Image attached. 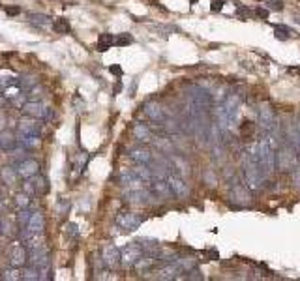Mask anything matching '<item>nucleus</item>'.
<instances>
[{
    "mask_svg": "<svg viewBox=\"0 0 300 281\" xmlns=\"http://www.w3.org/2000/svg\"><path fill=\"white\" fill-rule=\"evenodd\" d=\"M244 176H246V184L248 188L257 191V189H261L265 186V180H267V173H265V169L261 167V163H259V157H257L255 150L251 148L248 157H246L244 162Z\"/></svg>",
    "mask_w": 300,
    "mask_h": 281,
    "instance_id": "nucleus-1",
    "label": "nucleus"
},
{
    "mask_svg": "<svg viewBox=\"0 0 300 281\" xmlns=\"http://www.w3.org/2000/svg\"><path fill=\"white\" fill-rule=\"evenodd\" d=\"M253 150H255L257 157H259V163H261V167L265 169L267 176L268 174H272L274 169H276V150H274V146H272V140L263 137L261 140H257L255 145H253Z\"/></svg>",
    "mask_w": 300,
    "mask_h": 281,
    "instance_id": "nucleus-2",
    "label": "nucleus"
},
{
    "mask_svg": "<svg viewBox=\"0 0 300 281\" xmlns=\"http://www.w3.org/2000/svg\"><path fill=\"white\" fill-rule=\"evenodd\" d=\"M236 116H238V97L235 94L225 97V102L218 107V124L219 130H229L235 124Z\"/></svg>",
    "mask_w": 300,
    "mask_h": 281,
    "instance_id": "nucleus-3",
    "label": "nucleus"
},
{
    "mask_svg": "<svg viewBox=\"0 0 300 281\" xmlns=\"http://www.w3.org/2000/svg\"><path fill=\"white\" fill-rule=\"evenodd\" d=\"M190 105H191V114L193 116H201L212 107V94L208 92L207 88L203 87H193L190 90Z\"/></svg>",
    "mask_w": 300,
    "mask_h": 281,
    "instance_id": "nucleus-4",
    "label": "nucleus"
},
{
    "mask_svg": "<svg viewBox=\"0 0 300 281\" xmlns=\"http://www.w3.org/2000/svg\"><path fill=\"white\" fill-rule=\"evenodd\" d=\"M21 111H23V114H27V116L36 118V120H51L53 118V111H51V107L44 105L42 102H34V99L23 103Z\"/></svg>",
    "mask_w": 300,
    "mask_h": 281,
    "instance_id": "nucleus-5",
    "label": "nucleus"
},
{
    "mask_svg": "<svg viewBox=\"0 0 300 281\" xmlns=\"http://www.w3.org/2000/svg\"><path fill=\"white\" fill-rule=\"evenodd\" d=\"M145 251H143L141 244L139 242H133V244H128L122 251H120V265L124 266V268H133L137 265V260L141 259Z\"/></svg>",
    "mask_w": 300,
    "mask_h": 281,
    "instance_id": "nucleus-6",
    "label": "nucleus"
},
{
    "mask_svg": "<svg viewBox=\"0 0 300 281\" xmlns=\"http://www.w3.org/2000/svg\"><path fill=\"white\" fill-rule=\"evenodd\" d=\"M143 222H145V216H139L135 212H120L118 216H116V225L122 231H128V233L141 227Z\"/></svg>",
    "mask_w": 300,
    "mask_h": 281,
    "instance_id": "nucleus-7",
    "label": "nucleus"
},
{
    "mask_svg": "<svg viewBox=\"0 0 300 281\" xmlns=\"http://www.w3.org/2000/svg\"><path fill=\"white\" fill-rule=\"evenodd\" d=\"M27 263H28L27 246H23V244H13V246H10V251H8V265L23 268Z\"/></svg>",
    "mask_w": 300,
    "mask_h": 281,
    "instance_id": "nucleus-8",
    "label": "nucleus"
},
{
    "mask_svg": "<svg viewBox=\"0 0 300 281\" xmlns=\"http://www.w3.org/2000/svg\"><path fill=\"white\" fill-rule=\"evenodd\" d=\"M276 162H278L282 171H293V167L296 165V154L295 148L291 145H285L279 148V152L276 154Z\"/></svg>",
    "mask_w": 300,
    "mask_h": 281,
    "instance_id": "nucleus-9",
    "label": "nucleus"
},
{
    "mask_svg": "<svg viewBox=\"0 0 300 281\" xmlns=\"http://www.w3.org/2000/svg\"><path fill=\"white\" fill-rule=\"evenodd\" d=\"M102 263L109 270H115V268L120 266V249L116 248L115 244H105L104 246V249H102Z\"/></svg>",
    "mask_w": 300,
    "mask_h": 281,
    "instance_id": "nucleus-10",
    "label": "nucleus"
},
{
    "mask_svg": "<svg viewBox=\"0 0 300 281\" xmlns=\"http://www.w3.org/2000/svg\"><path fill=\"white\" fill-rule=\"evenodd\" d=\"M47 189H49L47 180H45L44 176H39V174H34V176L27 178V182H25V191H27L30 197H34V195H45L47 193Z\"/></svg>",
    "mask_w": 300,
    "mask_h": 281,
    "instance_id": "nucleus-11",
    "label": "nucleus"
},
{
    "mask_svg": "<svg viewBox=\"0 0 300 281\" xmlns=\"http://www.w3.org/2000/svg\"><path fill=\"white\" fill-rule=\"evenodd\" d=\"M259 122H261L263 130L265 131H274L278 126V116L270 105H261L259 109Z\"/></svg>",
    "mask_w": 300,
    "mask_h": 281,
    "instance_id": "nucleus-12",
    "label": "nucleus"
},
{
    "mask_svg": "<svg viewBox=\"0 0 300 281\" xmlns=\"http://www.w3.org/2000/svg\"><path fill=\"white\" fill-rule=\"evenodd\" d=\"M229 197H231V200H233L236 206H248L251 203V197H250V191H248V188H246V186H242V184H238V182H235V184L231 186Z\"/></svg>",
    "mask_w": 300,
    "mask_h": 281,
    "instance_id": "nucleus-13",
    "label": "nucleus"
},
{
    "mask_svg": "<svg viewBox=\"0 0 300 281\" xmlns=\"http://www.w3.org/2000/svg\"><path fill=\"white\" fill-rule=\"evenodd\" d=\"M167 182L171 186V191H173V197L176 199H186L190 195V186L186 184L184 178H180L178 174H169L167 176Z\"/></svg>",
    "mask_w": 300,
    "mask_h": 281,
    "instance_id": "nucleus-14",
    "label": "nucleus"
},
{
    "mask_svg": "<svg viewBox=\"0 0 300 281\" xmlns=\"http://www.w3.org/2000/svg\"><path fill=\"white\" fill-rule=\"evenodd\" d=\"M15 169L19 178H30V176L39 173V163L34 157H27V159H21V162L17 163Z\"/></svg>",
    "mask_w": 300,
    "mask_h": 281,
    "instance_id": "nucleus-15",
    "label": "nucleus"
},
{
    "mask_svg": "<svg viewBox=\"0 0 300 281\" xmlns=\"http://www.w3.org/2000/svg\"><path fill=\"white\" fill-rule=\"evenodd\" d=\"M152 199V193H148L145 188H133L126 191V200L131 205H147Z\"/></svg>",
    "mask_w": 300,
    "mask_h": 281,
    "instance_id": "nucleus-16",
    "label": "nucleus"
},
{
    "mask_svg": "<svg viewBox=\"0 0 300 281\" xmlns=\"http://www.w3.org/2000/svg\"><path fill=\"white\" fill-rule=\"evenodd\" d=\"M39 133H42V126H39V122L36 118L25 120V122H21V124L17 126V139L19 137H28V135L39 137Z\"/></svg>",
    "mask_w": 300,
    "mask_h": 281,
    "instance_id": "nucleus-17",
    "label": "nucleus"
},
{
    "mask_svg": "<svg viewBox=\"0 0 300 281\" xmlns=\"http://www.w3.org/2000/svg\"><path fill=\"white\" fill-rule=\"evenodd\" d=\"M145 109V114H147L148 118L152 120V122H158V124H164L165 122V111L162 109V105L156 102H148L143 105Z\"/></svg>",
    "mask_w": 300,
    "mask_h": 281,
    "instance_id": "nucleus-18",
    "label": "nucleus"
},
{
    "mask_svg": "<svg viewBox=\"0 0 300 281\" xmlns=\"http://www.w3.org/2000/svg\"><path fill=\"white\" fill-rule=\"evenodd\" d=\"M150 191H152L154 197H158V199H169L173 197V191H171V186L167 180L164 178H156L150 184Z\"/></svg>",
    "mask_w": 300,
    "mask_h": 281,
    "instance_id": "nucleus-19",
    "label": "nucleus"
},
{
    "mask_svg": "<svg viewBox=\"0 0 300 281\" xmlns=\"http://www.w3.org/2000/svg\"><path fill=\"white\" fill-rule=\"evenodd\" d=\"M156 274H158V276H156L158 279H176V277H180V274H184V272H182V268L176 265V260H175V263H167L165 266L158 268Z\"/></svg>",
    "mask_w": 300,
    "mask_h": 281,
    "instance_id": "nucleus-20",
    "label": "nucleus"
},
{
    "mask_svg": "<svg viewBox=\"0 0 300 281\" xmlns=\"http://www.w3.org/2000/svg\"><path fill=\"white\" fill-rule=\"evenodd\" d=\"M120 184L122 186H126L128 189H133V188H143V182L139 176H137V173L133 171V169H124L122 173H120Z\"/></svg>",
    "mask_w": 300,
    "mask_h": 281,
    "instance_id": "nucleus-21",
    "label": "nucleus"
},
{
    "mask_svg": "<svg viewBox=\"0 0 300 281\" xmlns=\"http://www.w3.org/2000/svg\"><path fill=\"white\" fill-rule=\"evenodd\" d=\"M13 85H19V75L11 70H0V94L6 92Z\"/></svg>",
    "mask_w": 300,
    "mask_h": 281,
    "instance_id": "nucleus-22",
    "label": "nucleus"
},
{
    "mask_svg": "<svg viewBox=\"0 0 300 281\" xmlns=\"http://www.w3.org/2000/svg\"><path fill=\"white\" fill-rule=\"evenodd\" d=\"M27 229L32 234L44 233V229H45V217H44V214H42V212H32V214H30V219H28Z\"/></svg>",
    "mask_w": 300,
    "mask_h": 281,
    "instance_id": "nucleus-23",
    "label": "nucleus"
},
{
    "mask_svg": "<svg viewBox=\"0 0 300 281\" xmlns=\"http://www.w3.org/2000/svg\"><path fill=\"white\" fill-rule=\"evenodd\" d=\"M28 23H30L34 28H38V30H49V28H53L51 17L45 15V13H32V15L28 17Z\"/></svg>",
    "mask_w": 300,
    "mask_h": 281,
    "instance_id": "nucleus-24",
    "label": "nucleus"
},
{
    "mask_svg": "<svg viewBox=\"0 0 300 281\" xmlns=\"http://www.w3.org/2000/svg\"><path fill=\"white\" fill-rule=\"evenodd\" d=\"M0 180H2V184L10 186V188H13V186L19 184V174H17V169L15 167H2L0 169Z\"/></svg>",
    "mask_w": 300,
    "mask_h": 281,
    "instance_id": "nucleus-25",
    "label": "nucleus"
},
{
    "mask_svg": "<svg viewBox=\"0 0 300 281\" xmlns=\"http://www.w3.org/2000/svg\"><path fill=\"white\" fill-rule=\"evenodd\" d=\"M130 157L137 165H150V162H152V152L147 150V148H133L130 152Z\"/></svg>",
    "mask_w": 300,
    "mask_h": 281,
    "instance_id": "nucleus-26",
    "label": "nucleus"
},
{
    "mask_svg": "<svg viewBox=\"0 0 300 281\" xmlns=\"http://www.w3.org/2000/svg\"><path fill=\"white\" fill-rule=\"evenodd\" d=\"M133 135H135L137 140H141V143H148V140H152V131L150 128L145 124H135L133 126Z\"/></svg>",
    "mask_w": 300,
    "mask_h": 281,
    "instance_id": "nucleus-27",
    "label": "nucleus"
},
{
    "mask_svg": "<svg viewBox=\"0 0 300 281\" xmlns=\"http://www.w3.org/2000/svg\"><path fill=\"white\" fill-rule=\"evenodd\" d=\"M15 145H17V139L11 135L10 131H2V133H0V150L11 152L15 148Z\"/></svg>",
    "mask_w": 300,
    "mask_h": 281,
    "instance_id": "nucleus-28",
    "label": "nucleus"
},
{
    "mask_svg": "<svg viewBox=\"0 0 300 281\" xmlns=\"http://www.w3.org/2000/svg\"><path fill=\"white\" fill-rule=\"evenodd\" d=\"M0 279H6V281L23 279V268H17V266H8V268H2V276H0Z\"/></svg>",
    "mask_w": 300,
    "mask_h": 281,
    "instance_id": "nucleus-29",
    "label": "nucleus"
},
{
    "mask_svg": "<svg viewBox=\"0 0 300 281\" xmlns=\"http://www.w3.org/2000/svg\"><path fill=\"white\" fill-rule=\"evenodd\" d=\"M115 45V36L109 32H104V34H99V38H98V45H96V49H98L99 53H105L107 49H111Z\"/></svg>",
    "mask_w": 300,
    "mask_h": 281,
    "instance_id": "nucleus-30",
    "label": "nucleus"
},
{
    "mask_svg": "<svg viewBox=\"0 0 300 281\" xmlns=\"http://www.w3.org/2000/svg\"><path fill=\"white\" fill-rule=\"evenodd\" d=\"M53 30H55L56 34H70L71 32V27H70V23H68V19H64V17H58V19H55V21H53Z\"/></svg>",
    "mask_w": 300,
    "mask_h": 281,
    "instance_id": "nucleus-31",
    "label": "nucleus"
},
{
    "mask_svg": "<svg viewBox=\"0 0 300 281\" xmlns=\"http://www.w3.org/2000/svg\"><path fill=\"white\" fill-rule=\"evenodd\" d=\"M19 85H21V88L25 92H28L34 87H38V79H36V75H21L19 77Z\"/></svg>",
    "mask_w": 300,
    "mask_h": 281,
    "instance_id": "nucleus-32",
    "label": "nucleus"
},
{
    "mask_svg": "<svg viewBox=\"0 0 300 281\" xmlns=\"http://www.w3.org/2000/svg\"><path fill=\"white\" fill-rule=\"evenodd\" d=\"M39 279V270L36 268V266H28V268H25L23 266V281H38Z\"/></svg>",
    "mask_w": 300,
    "mask_h": 281,
    "instance_id": "nucleus-33",
    "label": "nucleus"
},
{
    "mask_svg": "<svg viewBox=\"0 0 300 281\" xmlns=\"http://www.w3.org/2000/svg\"><path fill=\"white\" fill-rule=\"evenodd\" d=\"M13 203H15V206L19 210H21V208H28V205H30V195H28L27 191H21V193L15 195Z\"/></svg>",
    "mask_w": 300,
    "mask_h": 281,
    "instance_id": "nucleus-34",
    "label": "nucleus"
},
{
    "mask_svg": "<svg viewBox=\"0 0 300 281\" xmlns=\"http://www.w3.org/2000/svg\"><path fill=\"white\" fill-rule=\"evenodd\" d=\"M19 143H21L25 148H30V150H32V148H38L42 140L36 135H28V137H19Z\"/></svg>",
    "mask_w": 300,
    "mask_h": 281,
    "instance_id": "nucleus-35",
    "label": "nucleus"
},
{
    "mask_svg": "<svg viewBox=\"0 0 300 281\" xmlns=\"http://www.w3.org/2000/svg\"><path fill=\"white\" fill-rule=\"evenodd\" d=\"M70 208H71L70 199H60L58 203H56L55 214H56V216H58V217H62V216H66V214L70 212Z\"/></svg>",
    "mask_w": 300,
    "mask_h": 281,
    "instance_id": "nucleus-36",
    "label": "nucleus"
},
{
    "mask_svg": "<svg viewBox=\"0 0 300 281\" xmlns=\"http://www.w3.org/2000/svg\"><path fill=\"white\" fill-rule=\"evenodd\" d=\"M30 214L32 212H28V208H21L19 214H17V227H27L28 225V219H30Z\"/></svg>",
    "mask_w": 300,
    "mask_h": 281,
    "instance_id": "nucleus-37",
    "label": "nucleus"
},
{
    "mask_svg": "<svg viewBox=\"0 0 300 281\" xmlns=\"http://www.w3.org/2000/svg\"><path fill=\"white\" fill-rule=\"evenodd\" d=\"M251 135H253V124L251 122H242V126H240V137L242 139H250Z\"/></svg>",
    "mask_w": 300,
    "mask_h": 281,
    "instance_id": "nucleus-38",
    "label": "nucleus"
},
{
    "mask_svg": "<svg viewBox=\"0 0 300 281\" xmlns=\"http://www.w3.org/2000/svg\"><path fill=\"white\" fill-rule=\"evenodd\" d=\"M15 225H13V223L10 222V219H4V222H2V234H4V236H15Z\"/></svg>",
    "mask_w": 300,
    "mask_h": 281,
    "instance_id": "nucleus-39",
    "label": "nucleus"
},
{
    "mask_svg": "<svg viewBox=\"0 0 300 281\" xmlns=\"http://www.w3.org/2000/svg\"><path fill=\"white\" fill-rule=\"evenodd\" d=\"M293 143H295L296 150L300 152V116L295 120V124H293Z\"/></svg>",
    "mask_w": 300,
    "mask_h": 281,
    "instance_id": "nucleus-40",
    "label": "nucleus"
},
{
    "mask_svg": "<svg viewBox=\"0 0 300 281\" xmlns=\"http://www.w3.org/2000/svg\"><path fill=\"white\" fill-rule=\"evenodd\" d=\"M131 44H133V38H131L130 34H120V36L115 38V45H118V47H126V45Z\"/></svg>",
    "mask_w": 300,
    "mask_h": 281,
    "instance_id": "nucleus-41",
    "label": "nucleus"
},
{
    "mask_svg": "<svg viewBox=\"0 0 300 281\" xmlns=\"http://www.w3.org/2000/svg\"><path fill=\"white\" fill-rule=\"evenodd\" d=\"M66 234L71 238H79V234H81V231H79V225H75V223H68L66 225Z\"/></svg>",
    "mask_w": 300,
    "mask_h": 281,
    "instance_id": "nucleus-42",
    "label": "nucleus"
},
{
    "mask_svg": "<svg viewBox=\"0 0 300 281\" xmlns=\"http://www.w3.org/2000/svg\"><path fill=\"white\" fill-rule=\"evenodd\" d=\"M276 38L282 39V42H285V39H289V28L287 27H276Z\"/></svg>",
    "mask_w": 300,
    "mask_h": 281,
    "instance_id": "nucleus-43",
    "label": "nucleus"
},
{
    "mask_svg": "<svg viewBox=\"0 0 300 281\" xmlns=\"http://www.w3.org/2000/svg\"><path fill=\"white\" fill-rule=\"evenodd\" d=\"M293 182H295L296 188H300V165L298 163L293 167Z\"/></svg>",
    "mask_w": 300,
    "mask_h": 281,
    "instance_id": "nucleus-44",
    "label": "nucleus"
},
{
    "mask_svg": "<svg viewBox=\"0 0 300 281\" xmlns=\"http://www.w3.org/2000/svg\"><path fill=\"white\" fill-rule=\"evenodd\" d=\"M224 4H225L224 0H214L212 6H210V10H212L214 13H216V11H222L224 10Z\"/></svg>",
    "mask_w": 300,
    "mask_h": 281,
    "instance_id": "nucleus-45",
    "label": "nucleus"
},
{
    "mask_svg": "<svg viewBox=\"0 0 300 281\" xmlns=\"http://www.w3.org/2000/svg\"><path fill=\"white\" fill-rule=\"evenodd\" d=\"M236 4H238V2H236ZM236 13H238L240 17H250L251 15V11L248 10V8H244V6H240V4H238V8H236Z\"/></svg>",
    "mask_w": 300,
    "mask_h": 281,
    "instance_id": "nucleus-46",
    "label": "nucleus"
},
{
    "mask_svg": "<svg viewBox=\"0 0 300 281\" xmlns=\"http://www.w3.org/2000/svg\"><path fill=\"white\" fill-rule=\"evenodd\" d=\"M19 11H21V8H19V6H10V8H6V13H8L10 17L19 15Z\"/></svg>",
    "mask_w": 300,
    "mask_h": 281,
    "instance_id": "nucleus-47",
    "label": "nucleus"
},
{
    "mask_svg": "<svg viewBox=\"0 0 300 281\" xmlns=\"http://www.w3.org/2000/svg\"><path fill=\"white\" fill-rule=\"evenodd\" d=\"M268 4H270V8H272V10H278V11L284 10V4H282L279 0H268Z\"/></svg>",
    "mask_w": 300,
    "mask_h": 281,
    "instance_id": "nucleus-48",
    "label": "nucleus"
},
{
    "mask_svg": "<svg viewBox=\"0 0 300 281\" xmlns=\"http://www.w3.org/2000/svg\"><path fill=\"white\" fill-rule=\"evenodd\" d=\"M255 15L259 17V19H267V17H268V10H265V8H257Z\"/></svg>",
    "mask_w": 300,
    "mask_h": 281,
    "instance_id": "nucleus-49",
    "label": "nucleus"
},
{
    "mask_svg": "<svg viewBox=\"0 0 300 281\" xmlns=\"http://www.w3.org/2000/svg\"><path fill=\"white\" fill-rule=\"evenodd\" d=\"M109 71H111V73H115V75H122V68H120V66H111V68H109Z\"/></svg>",
    "mask_w": 300,
    "mask_h": 281,
    "instance_id": "nucleus-50",
    "label": "nucleus"
},
{
    "mask_svg": "<svg viewBox=\"0 0 300 281\" xmlns=\"http://www.w3.org/2000/svg\"><path fill=\"white\" fill-rule=\"evenodd\" d=\"M6 208H8V203H6V197H2V195H0V212H4Z\"/></svg>",
    "mask_w": 300,
    "mask_h": 281,
    "instance_id": "nucleus-51",
    "label": "nucleus"
},
{
    "mask_svg": "<svg viewBox=\"0 0 300 281\" xmlns=\"http://www.w3.org/2000/svg\"><path fill=\"white\" fill-rule=\"evenodd\" d=\"M0 234H2V219H0Z\"/></svg>",
    "mask_w": 300,
    "mask_h": 281,
    "instance_id": "nucleus-52",
    "label": "nucleus"
},
{
    "mask_svg": "<svg viewBox=\"0 0 300 281\" xmlns=\"http://www.w3.org/2000/svg\"><path fill=\"white\" fill-rule=\"evenodd\" d=\"M295 21H296V23H300V17H295Z\"/></svg>",
    "mask_w": 300,
    "mask_h": 281,
    "instance_id": "nucleus-53",
    "label": "nucleus"
}]
</instances>
